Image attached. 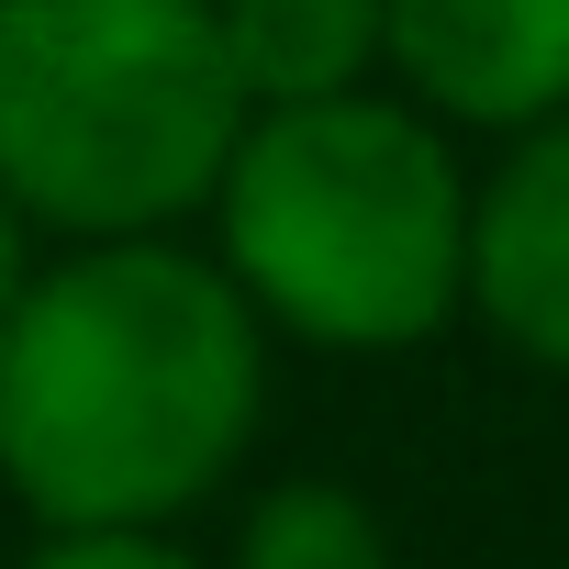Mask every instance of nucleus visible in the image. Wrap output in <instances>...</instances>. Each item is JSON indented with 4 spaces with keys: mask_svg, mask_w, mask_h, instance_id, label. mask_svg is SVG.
<instances>
[{
    "mask_svg": "<svg viewBox=\"0 0 569 569\" xmlns=\"http://www.w3.org/2000/svg\"><path fill=\"white\" fill-rule=\"evenodd\" d=\"M257 402L268 336L201 246H57L0 325V491L46 536H168L234 480Z\"/></svg>",
    "mask_w": 569,
    "mask_h": 569,
    "instance_id": "f257e3e1",
    "label": "nucleus"
},
{
    "mask_svg": "<svg viewBox=\"0 0 569 569\" xmlns=\"http://www.w3.org/2000/svg\"><path fill=\"white\" fill-rule=\"evenodd\" d=\"M212 268L257 336L402 358L469 313V168L391 90L257 112L212 190Z\"/></svg>",
    "mask_w": 569,
    "mask_h": 569,
    "instance_id": "f03ea898",
    "label": "nucleus"
},
{
    "mask_svg": "<svg viewBox=\"0 0 569 569\" xmlns=\"http://www.w3.org/2000/svg\"><path fill=\"white\" fill-rule=\"evenodd\" d=\"M246 90L212 0H0V201L68 246H157L212 212Z\"/></svg>",
    "mask_w": 569,
    "mask_h": 569,
    "instance_id": "7ed1b4c3",
    "label": "nucleus"
},
{
    "mask_svg": "<svg viewBox=\"0 0 569 569\" xmlns=\"http://www.w3.org/2000/svg\"><path fill=\"white\" fill-rule=\"evenodd\" d=\"M380 68L436 134H547L569 123V0H380Z\"/></svg>",
    "mask_w": 569,
    "mask_h": 569,
    "instance_id": "20e7f679",
    "label": "nucleus"
},
{
    "mask_svg": "<svg viewBox=\"0 0 569 569\" xmlns=\"http://www.w3.org/2000/svg\"><path fill=\"white\" fill-rule=\"evenodd\" d=\"M469 313L525 369L569 380V123L502 146V168L469 179Z\"/></svg>",
    "mask_w": 569,
    "mask_h": 569,
    "instance_id": "39448f33",
    "label": "nucleus"
},
{
    "mask_svg": "<svg viewBox=\"0 0 569 569\" xmlns=\"http://www.w3.org/2000/svg\"><path fill=\"white\" fill-rule=\"evenodd\" d=\"M223 23V68L246 90V112H325L358 101L380 79V0H212Z\"/></svg>",
    "mask_w": 569,
    "mask_h": 569,
    "instance_id": "423d86ee",
    "label": "nucleus"
},
{
    "mask_svg": "<svg viewBox=\"0 0 569 569\" xmlns=\"http://www.w3.org/2000/svg\"><path fill=\"white\" fill-rule=\"evenodd\" d=\"M234 569H391V525L347 480H279L246 502Z\"/></svg>",
    "mask_w": 569,
    "mask_h": 569,
    "instance_id": "0eeeda50",
    "label": "nucleus"
},
{
    "mask_svg": "<svg viewBox=\"0 0 569 569\" xmlns=\"http://www.w3.org/2000/svg\"><path fill=\"white\" fill-rule=\"evenodd\" d=\"M23 569H212V558H190L179 536H34Z\"/></svg>",
    "mask_w": 569,
    "mask_h": 569,
    "instance_id": "6e6552de",
    "label": "nucleus"
},
{
    "mask_svg": "<svg viewBox=\"0 0 569 569\" xmlns=\"http://www.w3.org/2000/svg\"><path fill=\"white\" fill-rule=\"evenodd\" d=\"M23 279H34V223L0 201V325H12V302H23Z\"/></svg>",
    "mask_w": 569,
    "mask_h": 569,
    "instance_id": "1a4fd4ad",
    "label": "nucleus"
}]
</instances>
